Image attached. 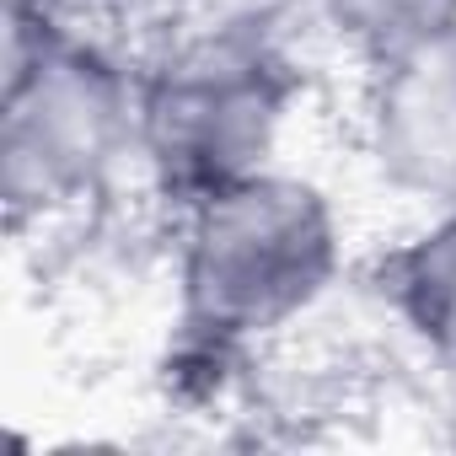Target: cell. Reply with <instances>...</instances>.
I'll list each match as a JSON object with an SVG mask.
<instances>
[{
  "label": "cell",
  "mask_w": 456,
  "mask_h": 456,
  "mask_svg": "<svg viewBox=\"0 0 456 456\" xmlns=\"http://www.w3.org/2000/svg\"><path fill=\"white\" fill-rule=\"evenodd\" d=\"M306 38L349 76L456 44V0H306Z\"/></svg>",
  "instance_id": "obj_6"
},
{
  "label": "cell",
  "mask_w": 456,
  "mask_h": 456,
  "mask_svg": "<svg viewBox=\"0 0 456 456\" xmlns=\"http://www.w3.org/2000/svg\"><path fill=\"white\" fill-rule=\"evenodd\" d=\"M349 151L403 215L456 199V44L349 76Z\"/></svg>",
  "instance_id": "obj_4"
},
{
  "label": "cell",
  "mask_w": 456,
  "mask_h": 456,
  "mask_svg": "<svg viewBox=\"0 0 456 456\" xmlns=\"http://www.w3.org/2000/svg\"><path fill=\"white\" fill-rule=\"evenodd\" d=\"M134 28L70 0H6L0 199L12 237L86 220L134 183Z\"/></svg>",
  "instance_id": "obj_2"
},
{
  "label": "cell",
  "mask_w": 456,
  "mask_h": 456,
  "mask_svg": "<svg viewBox=\"0 0 456 456\" xmlns=\"http://www.w3.org/2000/svg\"><path fill=\"white\" fill-rule=\"evenodd\" d=\"M70 6H81V12H97V17H113V22L134 28V22L145 17V6H151V0H70Z\"/></svg>",
  "instance_id": "obj_8"
},
{
  "label": "cell",
  "mask_w": 456,
  "mask_h": 456,
  "mask_svg": "<svg viewBox=\"0 0 456 456\" xmlns=\"http://www.w3.org/2000/svg\"><path fill=\"white\" fill-rule=\"evenodd\" d=\"M140 28L177 33H306V0H151Z\"/></svg>",
  "instance_id": "obj_7"
},
{
  "label": "cell",
  "mask_w": 456,
  "mask_h": 456,
  "mask_svg": "<svg viewBox=\"0 0 456 456\" xmlns=\"http://www.w3.org/2000/svg\"><path fill=\"white\" fill-rule=\"evenodd\" d=\"M134 188L167 215L296 161L317 102L306 33H177L140 28Z\"/></svg>",
  "instance_id": "obj_3"
},
{
  "label": "cell",
  "mask_w": 456,
  "mask_h": 456,
  "mask_svg": "<svg viewBox=\"0 0 456 456\" xmlns=\"http://www.w3.org/2000/svg\"><path fill=\"white\" fill-rule=\"evenodd\" d=\"M376 317L408 354L456 376V199L403 215L397 232L360 264Z\"/></svg>",
  "instance_id": "obj_5"
},
{
  "label": "cell",
  "mask_w": 456,
  "mask_h": 456,
  "mask_svg": "<svg viewBox=\"0 0 456 456\" xmlns=\"http://www.w3.org/2000/svg\"><path fill=\"white\" fill-rule=\"evenodd\" d=\"M354 274L344 193L280 161L167 215V381L183 397L232 392L312 328Z\"/></svg>",
  "instance_id": "obj_1"
}]
</instances>
